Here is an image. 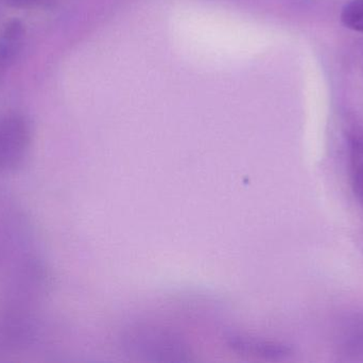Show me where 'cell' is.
<instances>
[{
  "mask_svg": "<svg viewBox=\"0 0 363 363\" xmlns=\"http://www.w3.org/2000/svg\"><path fill=\"white\" fill-rule=\"evenodd\" d=\"M25 34V26L19 19H12L4 26L0 36V72L10 67L18 57Z\"/></svg>",
  "mask_w": 363,
  "mask_h": 363,
  "instance_id": "2",
  "label": "cell"
},
{
  "mask_svg": "<svg viewBox=\"0 0 363 363\" xmlns=\"http://www.w3.org/2000/svg\"><path fill=\"white\" fill-rule=\"evenodd\" d=\"M8 6L17 9H30L35 6H45L50 0H4Z\"/></svg>",
  "mask_w": 363,
  "mask_h": 363,
  "instance_id": "5",
  "label": "cell"
},
{
  "mask_svg": "<svg viewBox=\"0 0 363 363\" xmlns=\"http://www.w3.org/2000/svg\"><path fill=\"white\" fill-rule=\"evenodd\" d=\"M341 21L347 29L363 33V0H351L341 11Z\"/></svg>",
  "mask_w": 363,
  "mask_h": 363,
  "instance_id": "4",
  "label": "cell"
},
{
  "mask_svg": "<svg viewBox=\"0 0 363 363\" xmlns=\"http://www.w3.org/2000/svg\"><path fill=\"white\" fill-rule=\"evenodd\" d=\"M351 159V181L354 195L363 206V139H351L350 142Z\"/></svg>",
  "mask_w": 363,
  "mask_h": 363,
  "instance_id": "3",
  "label": "cell"
},
{
  "mask_svg": "<svg viewBox=\"0 0 363 363\" xmlns=\"http://www.w3.org/2000/svg\"><path fill=\"white\" fill-rule=\"evenodd\" d=\"M32 144V126L25 115H0V172L12 173L25 164Z\"/></svg>",
  "mask_w": 363,
  "mask_h": 363,
  "instance_id": "1",
  "label": "cell"
}]
</instances>
